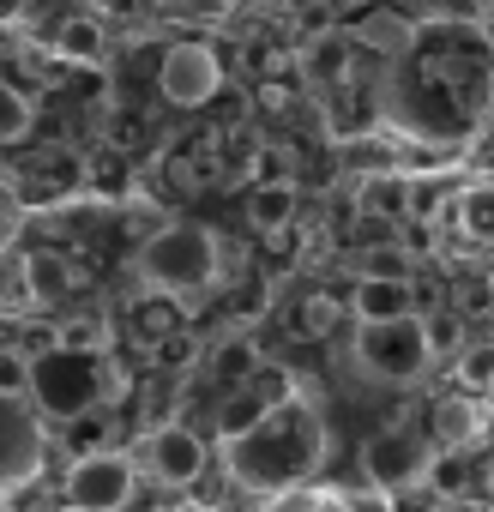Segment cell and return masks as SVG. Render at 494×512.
Segmentation results:
<instances>
[{
	"label": "cell",
	"mask_w": 494,
	"mask_h": 512,
	"mask_svg": "<svg viewBox=\"0 0 494 512\" xmlns=\"http://www.w3.org/2000/svg\"><path fill=\"white\" fill-rule=\"evenodd\" d=\"M217 266H223V247L205 223H163L133 253L139 284L157 290V296H193V290L217 284Z\"/></svg>",
	"instance_id": "cell-3"
},
{
	"label": "cell",
	"mask_w": 494,
	"mask_h": 512,
	"mask_svg": "<svg viewBox=\"0 0 494 512\" xmlns=\"http://www.w3.org/2000/svg\"><path fill=\"white\" fill-rule=\"evenodd\" d=\"M73 187H85V157H73V151L37 157L31 169L7 175V193H19V199H37V193H61V199H67Z\"/></svg>",
	"instance_id": "cell-10"
},
{
	"label": "cell",
	"mask_w": 494,
	"mask_h": 512,
	"mask_svg": "<svg viewBox=\"0 0 494 512\" xmlns=\"http://www.w3.org/2000/svg\"><path fill=\"white\" fill-rule=\"evenodd\" d=\"M320 458H326V422L296 392H278L272 410L241 440H223V464L235 470L241 488H254V494H278V488L308 482L320 470Z\"/></svg>",
	"instance_id": "cell-1"
},
{
	"label": "cell",
	"mask_w": 494,
	"mask_h": 512,
	"mask_svg": "<svg viewBox=\"0 0 494 512\" xmlns=\"http://www.w3.org/2000/svg\"><path fill=\"white\" fill-rule=\"evenodd\" d=\"M350 314H356V326H374V320H398V314H410V278L362 272V284H356V296H350Z\"/></svg>",
	"instance_id": "cell-11"
},
{
	"label": "cell",
	"mask_w": 494,
	"mask_h": 512,
	"mask_svg": "<svg viewBox=\"0 0 494 512\" xmlns=\"http://www.w3.org/2000/svg\"><path fill=\"white\" fill-rule=\"evenodd\" d=\"M266 410H272V392H260V386H235V392H223V404H217V440H241Z\"/></svg>",
	"instance_id": "cell-15"
},
{
	"label": "cell",
	"mask_w": 494,
	"mask_h": 512,
	"mask_svg": "<svg viewBox=\"0 0 494 512\" xmlns=\"http://www.w3.org/2000/svg\"><path fill=\"white\" fill-rule=\"evenodd\" d=\"M43 458H49L43 410H25L19 392H7V404H0V476H7V494L31 488L43 476Z\"/></svg>",
	"instance_id": "cell-6"
},
{
	"label": "cell",
	"mask_w": 494,
	"mask_h": 512,
	"mask_svg": "<svg viewBox=\"0 0 494 512\" xmlns=\"http://www.w3.org/2000/svg\"><path fill=\"white\" fill-rule=\"evenodd\" d=\"M85 187H97V193L121 199V193L133 187V163H127L121 151H97V157H85Z\"/></svg>",
	"instance_id": "cell-20"
},
{
	"label": "cell",
	"mask_w": 494,
	"mask_h": 512,
	"mask_svg": "<svg viewBox=\"0 0 494 512\" xmlns=\"http://www.w3.org/2000/svg\"><path fill=\"white\" fill-rule=\"evenodd\" d=\"M458 380H464L470 392H488V386H494V344H470V350L458 356Z\"/></svg>",
	"instance_id": "cell-24"
},
{
	"label": "cell",
	"mask_w": 494,
	"mask_h": 512,
	"mask_svg": "<svg viewBox=\"0 0 494 512\" xmlns=\"http://www.w3.org/2000/svg\"><path fill=\"white\" fill-rule=\"evenodd\" d=\"M157 362H169V368H187V362H193V344H187V338H169V344H157Z\"/></svg>",
	"instance_id": "cell-27"
},
{
	"label": "cell",
	"mask_w": 494,
	"mask_h": 512,
	"mask_svg": "<svg viewBox=\"0 0 494 512\" xmlns=\"http://www.w3.org/2000/svg\"><path fill=\"white\" fill-rule=\"evenodd\" d=\"M428 464L434 458H428V446L410 428H380L362 446V470H368L374 494H410L416 482H428Z\"/></svg>",
	"instance_id": "cell-7"
},
{
	"label": "cell",
	"mask_w": 494,
	"mask_h": 512,
	"mask_svg": "<svg viewBox=\"0 0 494 512\" xmlns=\"http://www.w3.org/2000/svg\"><path fill=\"white\" fill-rule=\"evenodd\" d=\"M434 434H440V446H470L476 440V404L470 398H446L434 410Z\"/></svg>",
	"instance_id": "cell-21"
},
{
	"label": "cell",
	"mask_w": 494,
	"mask_h": 512,
	"mask_svg": "<svg viewBox=\"0 0 494 512\" xmlns=\"http://www.w3.org/2000/svg\"><path fill=\"white\" fill-rule=\"evenodd\" d=\"M49 55L73 61V67H97V61H103V25H97V19H85V13L61 19V25L49 31Z\"/></svg>",
	"instance_id": "cell-13"
},
{
	"label": "cell",
	"mask_w": 494,
	"mask_h": 512,
	"mask_svg": "<svg viewBox=\"0 0 494 512\" xmlns=\"http://www.w3.org/2000/svg\"><path fill=\"white\" fill-rule=\"evenodd\" d=\"M133 482H139V458L127 452H79L73 470H67V506L73 512H121L133 500Z\"/></svg>",
	"instance_id": "cell-5"
},
{
	"label": "cell",
	"mask_w": 494,
	"mask_h": 512,
	"mask_svg": "<svg viewBox=\"0 0 494 512\" xmlns=\"http://www.w3.org/2000/svg\"><path fill=\"white\" fill-rule=\"evenodd\" d=\"M205 464H211V458H205L199 434H193V428H181V422L151 428V434H145V446H139V470H145L151 482H163V488H187Z\"/></svg>",
	"instance_id": "cell-9"
},
{
	"label": "cell",
	"mask_w": 494,
	"mask_h": 512,
	"mask_svg": "<svg viewBox=\"0 0 494 512\" xmlns=\"http://www.w3.org/2000/svg\"><path fill=\"white\" fill-rule=\"evenodd\" d=\"M356 362L374 380H386V386H410L434 362V332H428L422 314H398V320L356 326Z\"/></svg>",
	"instance_id": "cell-4"
},
{
	"label": "cell",
	"mask_w": 494,
	"mask_h": 512,
	"mask_svg": "<svg viewBox=\"0 0 494 512\" xmlns=\"http://www.w3.org/2000/svg\"><path fill=\"white\" fill-rule=\"evenodd\" d=\"M247 217H254V229H266V235H284L290 217H296V187L290 181H254V193H247Z\"/></svg>",
	"instance_id": "cell-14"
},
{
	"label": "cell",
	"mask_w": 494,
	"mask_h": 512,
	"mask_svg": "<svg viewBox=\"0 0 494 512\" xmlns=\"http://www.w3.org/2000/svg\"><path fill=\"white\" fill-rule=\"evenodd\" d=\"M31 404L49 416V422H79L103 404H121L127 398V368L109 356V350H85V344H55L49 356L31 362Z\"/></svg>",
	"instance_id": "cell-2"
},
{
	"label": "cell",
	"mask_w": 494,
	"mask_h": 512,
	"mask_svg": "<svg viewBox=\"0 0 494 512\" xmlns=\"http://www.w3.org/2000/svg\"><path fill=\"white\" fill-rule=\"evenodd\" d=\"M488 410H494V386H488Z\"/></svg>",
	"instance_id": "cell-30"
},
{
	"label": "cell",
	"mask_w": 494,
	"mask_h": 512,
	"mask_svg": "<svg viewBox=\"0 0 494 512\" xmlns=\"http://www.w3.org/2000/svg\"><path fill=\"white\" fill-rule=\"evenodd\" d=\"M31 127H37V103H31V91H25V85H13V79H7V91H0V139H7V151H13V145H25V139H31Z\"/></svg>",
	"instance_id": "cell-18"
},
{
	"label": "cell",
	"mask_w": 494,
	"mask_h": 512,
	"mask_svg": "<svg viewBox=\"0 0 494 512\" xmlns=\"http://www.w3.org/2000/svg\"><path fill=\"white\" fill-rule=\"evenodd\" d=\"M229 488H241V482H235V470H229V464H205V470H199L181 494H187L199 512H217V506L229 500Z\"/></svg>",
	"instance_id": "cell-22"
},
{
	"label": "cell",
	"mask_w": 494,
	"mask_h": 512,
	"mask_svg": "<svg viewBox=\"0 0 494 512\" xmlns=\"http://www.w3.org/2000/svg\"><path fill=\"white\" fill-rule=\"evenodd\" d=\"M458 223H464V235L494 241V181H476L458 193Z\"/></svg>",
	"instance_id": "cell-19"
},
{
	"label": "cell",
	"mask_w": 494,
	"mask_h": 512,
	"mask_svg": "<svg viewBox=\"0 0 494 512\" xmlns=\"http://www.w3.org/2000/svg\"><path fill=\"white\" fill-rule=\"evenodd\" d=\"M344 512H386V506H380V500H362V494H356V500H344Z\"/></svg>",
	"instance_id": "cell-29"
},
{
	"label": "cell",
	"mask_w": 494,
	"mask_h": 512,
	"mask_svg": "<svg viewBox=\"0 0 494 512\" xmlns=\"http://www.w3.org/2000/svg\"><path fill=\"white\" fill-rule=\"evenodd\" d=\"M157 85H163V97H169L175 109H205V103L223 91V67H217V55H211L205 43H175V49L163 55Z\"/></svg>",
	"instance_id": "cell-8"
},
{
	"label": "cell",
	"mask_w": 494,
	"mask_h": 512,
	"mask_svg": "<svg viewBox=\"0 0 494 512\" xmlns=\"http://www.w3.org/2000/svg\"><path fill=\"white\" fill-rule=\"evenodd\" d=\"M97 440H103V422H97V410H91V416L73 422V446H79V452H103Z\"/></svg>",
	"instance_id": "cell-26"
},
{
	"label": "cell",
	"mask_w": 494,
	"mask_h": 512,
	"mask_svg": "<svg viewBox=\"0 0 494 512\" xmlns=\"http://www.w3.org/2000/svg\"><path fill=\"white\" fill-rule=\"evenodd\" d=\"M13 266H19L25 296H31L37 308H55V302L67 296V284H73V272H67L61 253H25V260H13Z\"/></svg>",
	"instance_id": "cell-12"
},
{
	"label": "cell",
	"mask_w": 494,
	"mask_h": 512,
	"mask_svg": "<svg viewBox=\"0 0 494 512\" xmlns=\"http://www.w3.org/2000/svg\"><path fill=\"white\" fill-rule=\"evenodd\" d=\"M428 488H434V494H464V488H470V464L458 458V446H446V452L428 464Z\"/></svg>",
	"instance_id": "cell-23"
},
{
	"label": "cell",
	"mask_w": 494,
	"mask_h": 512,
	"mask_svg": "<svg viewBox=\"0 0 494 512\" xmlns=\"http://www.w3.org/2000/svg\"><path fill=\"white\" fill-rule=\"evenodd\" d=\"M356 205L368 217H404V211H416V181H404V175H368L356 187Z\"/></svg>",
	"instance_id": "cell-16"
},
{
	"label": "cell",
	"mask_w": 494,
	"mask_h": 512,
	"mask_svg": "<svg viewBox=\"0 0 494 512\" xmlns=\"http://www.w3.org/2000/svg\"><path fill=\"white\" fill-rule=\"evenodd\" d=\"M488 13H494V0H488Z\"/></svg>",
	"instance_id": "cell-31"
},
{
	"label": "cell",
	"mask_w": 494,
	"mask_h": 512,
	"mask_svg": "<svg viewBox=\"0 0 494 512\" xmlns=\"http://www.w3.org/2000/svg\"><path fill=\"white\" fill-rule=\"evenodd\" d=\"M254 362H260V356H254V344H247V338H223V344L211 350L205 374H211V380H223V386L235 392V386H254V380H247V374H254Z\"/></svg>",
	"instance_id": "cell-17"
},
{
	"label": "cell",
	"mask_w": 494,
	"mask_h": 512,
	"mask_svg": "<svg viewBox=\"0 0 494 512\" xmlns=\"http://www.w3.org/2000/svg\"><path fill=\"white\" fill-rule=\"evenodd\" d=\"M254 181H290V157H284V151H260Z\"/></svg>",
	"instance_id": "cell-25"
},
{
	"label": "cell",
	"mask_w": 494,
	"mask_h": 512,
	"mask_svg": "<svg viewBox=\"0 0 494 512\" xmlns=\"http://www.w3.org/2000/svg\"><path fill=\"white\" fill-rule=\"evenodd\" d=\"M25 13H31V0H0V19H7V31H13Z\"/></svg>",
	"instance_id": "cell-28"
}]
</instances>
